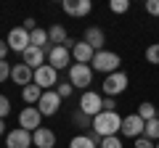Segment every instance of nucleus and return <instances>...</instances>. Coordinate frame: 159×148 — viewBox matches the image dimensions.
Here are the masks:
<instances>
[{"label": "nucleus", "mask_w": 159, "mask_h": 148, "mask_svg": "<svg viewBox=\"0 0 159 148\" xmlns=\"http://www.w3.org/2000/svg\"><path fill=\"white\" fill-rule=\"evenodd\" d=\"M93 130L101 137H111L122 130V116L117 111H101L98 116H93Z\"/></svg>", "instance_id": "1"}, {"label": "nucleus", "mask_w": 159, "mask_h": 148, "mask_svg": "<svg viewBox=\"0 0 159 148\" xmlns=\"http://www.w3.org/2000/svg\"><path fill=\"white\" fill-rule=\"evenodd\" d=\"M90 66H93V72H103V74L109 77V74L119 72V66H122V58H119L117 53H111V50H98L96 56H93Z\"/></svg>", "instance_id": "2"}, {"label": "nucleus", "mask_w": 159, "mask_h": 148, "mask_svg": "<svg viewBox=\"0 0 159 148\" xmlns=\"http://www.w3.org/2000/svg\"><path fill=\"white\" fill-rule=\"evenodd\" d=\"M69 82H72L74 87L90 90V85H93V66L90 63H72V66H69Z\"/></svg>", "instance_id": "3"}, {"label": "nucleus", "mask_w": 159, "mask_h": 148, "mask_svg": "<svg viewBox=\"0 0 159 148\" xmlns=\"http://www.w3.org/2000/svg\"><path fill=\"white\" fill-rule=\"evenodd\" d=\"M80 111L85 116H98L103 111V98L98 95V93H93V90H85L82 95H80Z\"/></svg>", "instance_id": "4"}, {"label": "nucleus", "mask_w": 159, "mask_h": 148, "mask_svg": "<svg viewBox=\"0 0 159 148\" xmlns=\"http://www.w3.org/2000/svg\"><path fill=\"white\" fill-rule=\"evenodd\" d=\"M101 90H103V95H106V98H114V95H119V93H125L127 90V74L125 72L109 74L106 80H103Z\"/></svg>", "instance_id": "5"}, {"label": "nucleus", "mask_w": 159, "mask_h": 148, "mask_svg": "<svg viewBox=\"0 0 159 148\" xmlns=\"http://www.w3.org/2000/svg\"><path fill=\"white\" fill-rule=\"evenodd\" d=\"M34 85L43 87V90H56L58 85V72L51 63H43L40 69H34Z\"/></svg>", "instance_id": "6"}, {"label": "nucleus", "mask_w": 159, "mask_h": 148, "mask_svg": "<svg viewBox=\"0 0 159 148\" xmlns=\"http://www.w3.org/2000/svg\"><path fill=\"white\" fill-rule=\"evenodd\" d=\"M58 108H61V95L56 90H45L37 103V111L43 116H53V114H58Z\"/></svg>", "instance_id": "7"}, {"label": "nucleus", "mask_w": 159, "mask_h": 148, "mask_svg": "<svg viewBox=\"0 0 159 148\" xmlns=\"http://www.w3.org/2000/svg\"><path fill=\"white\" fill-rule=\"evenodd\" d=\"M8 48H11V50H19V53H24L27 50L29 45H32V37H29V32L24 27H13L11 32H8Z\"/></svg>", "instance_id": "8"}, {"label": "nucleus", "mask_w": 159, "mask_h": 148, "mask_svg": "<svg viewBox=\"0 0 159 148\" xmlns=\"http://www.w3.org/2000/svg\"><path fill=\"white\" fill-rule=\"evenodd\" d=\"M143 130H146V122H143L138 114L122 116V130H119V132H122L125 137H133V140H135V137L143 135Z\"/></svg>", "instance_id": "9"}, {"label": "nucleus", "mask_w": 159, "mask_h": 148, "mask_svg": "<svg viewBox=\"0 0 159 148\" xmlns=\"http://www.w3.org/2000/svg\"><path fill=\"white\" fill-rule=\"evenodd\" d=\"M6 146L8 148H29V146H34L32 143V132H27L24 127H16V130H11L6 135Z\"/></svg>", "instance_id": "10"}, {"label": "nucleus", "mask_w": 159, "mask_h": 148, "mask_svg": "<svg viewBox=\"0 0 159 148\" xmlns=\"http://www.w3.org/2000/svg\"><path fill=\"white\" fill-rule=\"evenodd\" d=\"M40 119H43V114H40L34 106H24V111L19 114V124H21L27 132L40 130Z\"/></svg>", "instance_id": "11"}, {"label": "nucleus", "mask_w": 159, "mask_h": 148, "mask_svg": "<svg viewBox=\"0 0 159 148\" xmlns=\"http://www.w3.org/2000/svg\"><path fill=\"white\" fill-rule=\"evenodd\" d=\"M69 58H72V50H69L66 45H56V48H51V53H48V63H51L56 72L69 66Z\"/></svg>", "instance_id": "12"}, {"label": "nucleus", "mask_w": 159, "mask_h": 148, "mask_svg": "<svg viewBox=\"0 0 159 148\" xmlns=\"http://www.w3.org/2000/svg\"><path fill=\"white\" fill-rule=\"evenodd\" d=\"M11 80L16 82V85H21V87H27V85H32L34 82V69H29L27 63H16V66L11 69Z\"/></svg>", "instance_id": "13"}, {"label": "nucleus", "mask_w": 159, "mask_h": 148, "mask_svg": "<svg viewBox=\"0 0 159 148\" xmlns=\"http://www.w3.org/2000/svg\"><path fill=\"white\" fill-rule=\"evenodd\" d=\"M32 143L37 148H56V132L48 130V127H40L32 132Z\"/></svg>", "instance_id": "14"}, {"label": "nucleus", "mask_w": 159, "mask_h": 148, "mask_svg": "<svg viewBox=\"0 0 159 148\" xmlns=\"http://www.w3.org/2000/svg\"><path fill=\"white\" fill-rule=\"evenodd\" d=\"M93 56H96V50H93V48L88 45L85 40H82V42H74V48H72V58H74V63H90Z\"/></svg>", "instance_id": "15"}, {"label": "nucleus", "mask_w": 159, "mask_h": 148, "mask_svg": "<svg viewBox=\"0 0 159 148\" xmlns=\"http://www.w3.org/2000/svg\"><path fill=\"white\" fill-rule=\"evenodd\" d=\"M24 56V63H27L29 69H40L43 63H45V50L43 48H34V45H29L27 50L21 53Z\"/></svg>", "instance_id": "16"}, {"label": "nucleus", "mask_w": 159, "mask_h": 148, "mask_svg": "<svg viewBox=\"0 0 159 148\" xmlns=\"http://www.w3.org/2000/svg\"><path fill=\"white\" fill-rule=\"evenodd\" d=\"M85 42L93 48V50H103V42H106V34H103V29H98V27H88L85 29Z\"/></svg>", "instance_id": "17"}, {"label": "nucleus", "mask_w": 159, "mask_h": 148, "mask_svg": "<svg viewBox=\"0 0 159 148\" xmlns=\"http://www.w3.org/2000/svg\"><path fill=\"white\" fill-rule=\"evenodd\" d=\"M48 40H51L53 48H56V45H66V42H69V34H66V29H64L61 24H53V27L48 29Z\"/></svg>", "instance_id": "18"}, {"label": "nucleus", "mask_w": 159, "mask_h": 148, "mask_svg": "<svg viewBox=\"0 0 159 148\" xmlns=\"http://www.w3.org/2000/svg\"><path fill=\"white\" fill-rule=\"evenodd\" d=\"M43 87H37L32 82V85H27V87H21V98H24V103L27 106H32V103H40V98H43Z\"/></svg>", "instance_id": "19"}, {"label": "nucleus", "mask_w": 159, "mask_h": 148, "mask_svg": "<svg viewBox=\"0 0 159 148\" xmlns=\"http://www.w3.org/2000/svg\"><path fill=\"white\" fill-rule=\"evenodd\" d=\"M138 116H141L143 122H151V119H159V114H157V106L154 103H148V101H143L141 106H138V111H135Z\"/></svg>", "instance_id": "20"}, {"label": "nucleus", "mask_w": 159, "mask_h": 148, "mask_svg": "<svg viewBox=\"0 0 159 148\" xmlns=\"http://www.w3.org/2000/svg\"><path fill=\"white\" fill-rule=\"evenodd\" d=\"M143 137H148V140H157V143H159V119H151V122H146Z\"/></svg>", "instance_id": "21"}, {"label": "nucleus", "mask_w": 159, "mask_h": 148, "mask_svg": "<svg viewBox=\"0 0 159 148\" xmlns=\"http://www.w3.org/2000/svg\"><path fill=\"white\" fill-rule=\"evenodd\" d=\"M69 148H96V143H93L88 135H77V137H72Z\"/></svg>", "instance_id": "22"}, {"label": "nucleus", "mask_w": 159, "mask_h": 148, "mask_svg": "<svg viewBox=\"0 0 159 148\" xmlns=\"http://www.w3.org/2000/svg\"><path fill=\"white\" fill-rule=\"evenodd\" d=\"M72 122H74L77 127H82V130H90V127H93V119H90V116H85L80 108H77V114L72 116Z\"/></svg>", "instance_id": "23"}, {"label": "nucleus", "mask_w": 159, "mask_h": 148, "mask_svg": "<svg viewBox=\"0 0 159 148\" xmlns=\"http://www.w3.org/2000/svg\"><path fill=\"white\" fill-rule=\"evenodd\" d=\"M146 61H148V63H154V66L159 63V42H154V45H148V48H146Z\"/></svg>", "instance_id": "24"}, {"label": "nucleus", "mask_w": 159, "mask_h": 148, "mask_svg": "<svg viewBox=\"0 0 159 148\" xmlns=\"http://www.w3.org/2000/svg\"><path fill=\"white\" fill-rule=\"evenodd\" d=\"M127 8H130L127 0H111V3H109V11H111V13H125Z\"/></svg>", "instance_id": "25"}, {"label": "nucleus", "mask_w": 159, "mask_h": 148, "mask_svg": "<svg viewBox=\"0 0 159 148\" xmlns=\"http://www.w3.org/2000/svg\"><path fill=\"white\" fill-rule=\"evenodd\" d=\"M56 93L61 95V101H64V98H72V93H74V85H72V82H61V85L56 87Z\"/></svg>", "instance_id": "26"}, {"label": "nucleus", "mask_w": 159, "mask_h": 148, "mask_svg": "<svg viewBox=\"0 0 159 148\" xmlns=\"http://www.w3.org/2000/svg\"><path fill=\"white\" fill-rule=\"evenodd\" d=\"M101 148H125V146H122V140L117 135H111V137H103L101 140Z\"/></svg>", "instance_id": "27"}, {"label": "nucleus", "mask_w": 159, "mask_h": 148, "mask_svg": "<svg viewBox=\"0 0 159 148\" xmlns=\"http://www.w3.org/2000/svg\"><path fill=\"white\" fill-rule=\"evenodd\" d=\"M93 11V3L90 0H77V16H88Z\"/></svg>", "instance_id": "28"}, {"label": "nucleus", "mask_w": 159, "mask_h": 148, "mask_svg": "<svg viewBox=\"0 0 159 148\" xmlns=\"http://www.w3.org/2000/svg\"><path fill=\"white\" fill-rule=\"evenodd\" d=\"M8 114H11V101L6 95H0V119H6Z\"/></svg>", "instance_id": "29"}, {"label": "nucleus", "mask_w": 159, "mask_h": 148, "mask_svg": "<svg viewBox=\"0 0 159 148\" xmlns=\"http://www.w3.org/2000/svg\"><path fill=\"white\" fill-rule=\"evenodd\" d=\"M11 63H8V61H0V82H6L8 80V77H11Z\"/></svg>", "instance_id": "30"}, {"label": "nucleus", "mask_w": 159, "mask_h": 148, "mask_svg": "<svg viewBox=\"0 0 159 148\" xmlns=\"http://www.w3.org/2000/svg\"><path fill=\"white\" fill-rule=\"evenodd\" d=\"M61 8L69 13V16H77V0H64V3H61Z\"/></svg>", "instance_id": "31"}, {"label": "nucleus", "mask_w": 159, "mask_h": 148, "mask_svg": "<svg viewBox=\"0 0 159 148\" xmlns=\"http://www.w3.org/2000/svg\"><path fill=\"white\" fill-rule=\"evenodd\" d=\"M133 148H157L154 146V140H148V137H135V143H133Z\"/></svg>", "instance_id": "32"}, {"label": "nucleus", "mask_w": 159, "mask_h": 148, "mask_svg": "<svg viewBox=\"0 0 159 148\" xmlns=\"http://www.w3.org/2000/svg\"><path fill=\"white\" fill-rule=\"evenodd\" d=\"M146 13L159 16V0H148V3H146Z\"/></svg>", "instance_id": "33"}, {"label": "nucleus", "mask_w": 159, "mask_h": 148, "mask_svg": "<svg viewBox=\"0 0 159 148\" xmlns=\"http://www.w3.org/2000/svg\"><path fill=\"white\" fill-rule=\"evenodd\" d=\"M103 111H117V103H114V98H103Z\"/></svg>", "instance_id": "34"}, {"label": "nucleus", "mask_w": 159, "mask_h": 148, "mask_svg": "<svg viewBox=\"0 0 159 148\" xmlns=\"http://www.w3.org/2000/svg\"><path fill=\"white\" fill-rule=\"evenodd\" d=\"M8 50H11V48H8V42H6V40H0V61H6Z\"/></svg>", "instance_id": "35"}, {"label": "nucleus", "mask_w": 159, "mask_h": 148, "mask_svg": "<svg viewBox=\"0 0 159 148\" xmlns=\"http://www.w3.org/2000/svg\"><path fill=\"white\" fill-rule=\"evenodd\" d=\"M6 132V119H0V135Z\"/></svg>", "instance_id": "36"}, {"label": "nucleus", "mask_w": 159, "mask_h": 148, "mask_svg": "<svg viewBox=\"0 0 159 148\" xmlns=\"http://www.w3.org/2000/svg\"><path fill=\"white\" fill-rule=\"evenodd\" d=\"M157 148H159V143H157Z\"/></svg>", "instance_id": "37"}]
</instances>
